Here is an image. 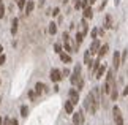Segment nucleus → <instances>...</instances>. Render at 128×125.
Wrapping results in <instances>:
<instances>
[{
    "mask_svg": "<svg viewBox=\"0 0 128 125\" xmlns=\"http://www.w3.org/2000/svg\"><path fill=\"white\" fill-rule=\"evenodd\" d=\"M100 103H101V87H93V90L87 93L84 100V109L90 114H95L100 108Z\"/></svg>",
    "mask_w": 128,
    "mask_h": 125,
    "instance_id": "obj_1",
    "label": "nucleus"
},
{
    "mask_svg": "<svg viewBox=\"0 0 128 125\" xmlns=\"http://www.w3.org/2000/svg\"><path fill=\"white\" fill-rule=\"evenodd\" d=\"M114 70H108L106 71V79H104V82H103V87H101V93L103 95H109L111 90L116 87V78H114Z\"/></svg>",
    "mask_w": 128,
    "mask_h": 125,
    "instance_id": "obj_2",
    "label": "nucleus"
},
{
    "mask_svg": "<svg viewBox=\"0 0 128 125\" xmlns=\"http://www.w3.org/2000/svg\"><path fill=\"white\" fill-rule=\"evenodd\" d=\"M112 117H114V123L116 125H125L124 116H122V111H120L119 106H114V108H112Z\"/></svg>",
    "mask_w": 128,
    "mask_h": 125,
    "instance_id": "obj_3",
    "label": "nucleus"
},
{
    "mask_svg": "<svg viewBox=\"0 0 128 125\" xmlns=\"http://www.w3.org/2000/svg\"><path fill=\"white\" fill-rule=\"evenodd\" d=\"M120 65H122L120 52H119V51H116V52H114V56H112V70H114V71H117V70L120 68Z\"/></svg>",
    "mask_w": 128,
    "mask_h": 125,
    "instance_id": "obj_4",
    "label": "nucleus"
},
{
    "mask_svg": "<svg viewBox=\"0 0 128 125\" xmlns=\"http://www.w3.org/2000/svg\"><path fill=\"white\" fill-rule=\"evenodd\" d=\"M68 100H70L73 104H78L79 103V90H78V89H70V92H68Z\"/></svg>",
    "mask_w": 128,
    "mask_h": 125,
    "instance_id": "obj_5",
    "label": "nucleus"
},
{
    "mask_svg": "<svg viewBox=\"0 0 128 125\" xmlns=\"http://www.w3.org/2000/svg\"><path fill=\"white\" fill-rule=\"evenodd\" d=\"M49 76H51V81L52 82H58V81H62L63 74H62V71L58 68H52L51 73H49Z\"/></svg>",
    "mask_w": 128,
    "mask_h": 125,
    "instance_id": "obj_6",
    "label": "nucleus"
},
{
    "mask_svg": "<svg viewBox=\"0 0 128 125\" xmlns=\"http://www.w3.org/2000/svg\"><path fill=\"white\" fill-rule=\"evenodd\" d=\"M82 123H84V112L82 111L73 112V125H82Z\"/></svg>",
    "mask_w": 128,
    "mask_h": 125,
    "instance_id": "obj_7",
    "label": "nucleus"
},
{
    "mask_svg": "<svg viewBox=\"0 0 128 125\" xmlns=\"http://www.w3.org/2000/svg\"><path fill=\"white\" fill-rule=\"evenodd\" d=\"M100 48H101V43H100V40H93V41H92V44H90V48H88V52H90L92 54V56H93V54H98V51H100Z\"/></svg>",
    "mask_w": 128,
    "mask_h": 125,
    "instance_id": "obj_8",
    "label": "nucleus"
},
{
    "mask_svg": "<svg viewBox=\"0 0 128 125\" xmlns=\"http://www.w3.org/2000/svg\"><path fill=\"white\" fill-rule=\"evenodd\" d=\"M81 79H82L81 73L73 71V73H71V76H70V82H71V86H78V84L81 82Z\"/></svg>",
    "mask_w": 128,
    "mask_h": 125,
    "instance_id": "obj_9",
    "label": "nucleus"
},
{
    "mask_svg": "<svg viewBox=\"0 0 128 125\" xmlns=\"http://www.w3.org/2000/svg\"><path fill=\"white\" fill-rule=\"evenodd\" d=\"M106 71H108L106 65H104V63L100 65V68H98V70H96V73H95V78H96V79H101V78H103V74H106Z\"/></svg>",
    "mask_w": 128,
    "mask_h": 125,
    "instance_id": "obj_10",
    "label": "nucleus"
},
{
    "mask_svg": "<svg viewBox=\"0 0 128 125\" xmlns=\"http://www.w3.org/2000/svg\"><path fill=\"white\" fill-rule=\"evenodd\" d=\"M58 57H60V60L63 63H71V56L68 52H65V51H62L60 54H58Z\"/></svg>",
    "mask_w": 128,
    "mask_h": 125,
    "instance_id": "obj_11",
    "label": "nucleus"
},
{
    "mask_svg": "<svg viewBox=\"0 0 128 125\" xmlns=\"http://www.w3.org/2000/svg\"><path fill=\"white\" fill-rule=\"evenodd\" d=\"M108 51H109V44H101V48H100V51H98V59H101V57H104L106 54H108Z\"/></svg>",
    "mask_w": 128,
    "mask_h": 125,
    "instance_id": "obj_12",
    "label": "nucleus"
},
{
    "mask_svg": "<svg viewBox=\"0 0 128 125\" xmlns=\"http://www.w3.org/2000/svg\"><path fill=\"white\" fill-rule=\"evenodd\" d=\"M103 26H104V29H112L114 26H112V16L111 14H106L104 16V24H103Z\"/></svg>",
    "mask_w": 128,
    "mask_h": 125,
    "instance_id": "obj_13",
    "label": "nucleus"
},
{
    "mask_svg": "<svg viewBox=\"0 0 128 125\" xmlns=\"http://www.w3.org/2000/svg\"><path fill=\"white\" fill-rule=\"evenodd\" d=\"M35 8V2L33 0H27V5H26V14H30Z\"/></svg>",
    "mask_w": 128,
    "mask_h": 125,
    "instance_id": "obj_14",
    "label": "nucleus"
},
{
    "mask_svg": "<svg viewBox=\"0 0 128 125\" xmlns=\"http://www.w3.org/2000/svg\"><path fill=\"white\" fill-rule=\"evenodd\" d=\"M82 11H84V18L86 19H92L93 18V10H92V7H87V8L82 10Z\"/></svg>",
    "mask_w": 128,
    "mask_h": 125,
    "instance_id": "obj_15",
    "label": "nucleus"
},
{
    "mask_svg": "<svg viewBox=\"0 0 128 125\" xmlns=\"http://www.w3.org/2000/svg\"><path fill=\"white\" fill-rule=\"evenodd\" d=\"M65 111H66L68 114H73V112H74V104H73L70 100H68V101H65Z\"/></svg>",
    "mask_w": 128,
    "mask_h": 125,
    "instance_id": "obj_16",
    "label": "nucleus"
},
{
    "mask_svg": "<svg viewBox=\"0 0 128 125\" xmlns=\"http://www.w3.org/2000/svg\"><path fill=\"white\" fill-rule=\"evenodd\" d=\"M100 65H101V63H100V59H95V60L92 62V65H90V70H92V73H93V74L96 73V70L100 68Z\"/></svg>",
    "mask_w": 128,
    "mask_h": 125,
    "instance_id": "obj_17",
    "label": "nucleus"
},
{
    "mask_svg": "<svg viewBox=\"0 0 128 125\" xmlns=\"http://www.w3.org/2000/svg\"><path fill=\"white\" fill-rule=\"evenodd\" d=\"M81 27H82V33H84V35H87L88 33V24H87V19L86 18H82V21H81Z\"/></svg>",
    "mask_w": 128,
    "mask_h": 125,
    "instance_id": "obj_18",
    "label": "nucleus"
},
{
    "mask_svg": "<svg viewBox=\"0 0 128 125\" xmlns=\"http://www.w3.org/2000/svg\"><path fill=\"white\" fill-rule=\"evenodd\" d=\"M92 62H93V60H92V54L88 52V51H86V52H84V63L90 67V65H92Z\"/></svg>",
    "mask_w": 128,
    "mask_h": 125,
    "instance_id": "obj_19",
    "label": "nucleus"
},
{
    "mask_svg": "<svg viewBox=\"0 0 128 125\" xmlns=\"http://www.w3.org/2000/svg\"><path fill=\"white\" fill-rule=\"evenodd\" d=\"M44 90H46V86H44L43 82H36V86H35V92H36V93H43Z\"/></svg>",
    "mask_w": 128,
    "mask_h": 125,
    "instance_id": "obj_20",
    "label": "nucleus"
},
{
    "mask_svg": "<svg viewBox=\"0 0 128 125\" xmlns=\"http://www.w3.org/2000/svg\"><path fill=\"white\" fill-rule=\"evenodd\" d=\"M84 37H86V35L82 33V32H78L76 33V44H78V46H81V43L84 41Z\"/></svg>",
    "mask_w": 128,
    "mask_h": 125,
    "instance_id": "obj_21",
    "label": "nucleus"
},
{
    "mask_svg": "<svg viewBox=\"0 0 128 125\" xmlns=\"http://www.w3.org/2000/svg\"><path fill=\"white\" fill-rule=\"evenodd\" d=\"M117 97H119V90H117V87H114V89L111 90V93H109V98L112 100V101H116Z\"/></svg>",
    "mask_w": 128,
    "mask_h": 125,
    "instance_id": "obj_22",
    "label": "nucleus"
},
{
    "mask_svg": "<svg viewBox=\"0 0 128 125\" xmlns=\"http://www.w3.org/2000/svg\"><path fill=\"white\" fill-rule=\"evenodd\" d=\"M48 30H49V33H51V35H56V33H57V24H56V22H51V24H49V29H48Z\"/></svg>",
    "mask_w": 128,
    "mask_h": 125,
    "instance_id": "obj_23",
    "label": "nucleus"
},
{
    "mask_svg": "<svg viewBox=\"0 0 128 125\" xmlns=\"http://www.w3.org/2000/svg\"><path fill=\"white\" fill-rule=\"evenodd\" d=\"M18 19H13V27H11V33L13 35H16V32H18Z\"/></svg>",
    "mask_w": 128,
    "mask_h": 125,
    "instance_id": "obj_24",
    "label": "nucleus"
},
{
    "mask_svg": "<svg viewBox=\"0 0 128 125\" xmlns=\"http://www.w3.org/2000/svg\"><path fill=\"white\" fill-rule=\"evenodd\" d=\"M27 114H28V108L24 104V106H21V116L22 117H27Z\"/></svg>",
    "mask_w": 128,
    "mask_h": 125,
    "instance_id": "obj_25",
    "label": "nucleus"
},
{
    "mask_svg": "<svg viewBox=\"0 0 128 125\" xmlns=\"http://www.w3.org/2000/svg\"><path fill=\"white\" fill-rule=\"evenodd\" d=\"M26 5H27V0H18V8L19 10H24Z\"/></svg>",
    "mask_w": 128,
    "mask_h": 125,
    "instance_id": "obj_26",
    "label": "nucleus"
},
{
    "mask_svg": "<svg viewBox=\"0 0 128 125\" xmlns=\"http://www.w3.org/2000/svg\"><path fill=\"white\" fill-rule=\"evenodd\" d=\"M54 51H56L57 54H60V52H62V44L56 43V44H54Z\"/></svg>",
    "mask_w": 128,
    "mask_h": 125,
    "instance_id": "obj_27",
    "label": "nucleus"
},
{
    "mask_svg": "<svg viewBox=\"0 0 128 125\" xmlns=\"http://www.w3.org/2000/svg\"><path fill=\"white\" fill-rule=\"evenodd\" d=\"M90 35H92V40H96V37H98V29H92Z\"/></svg>",
    "mask_w": 128,
    "mask_h": 125,
    "instance_id": "obj_28",
    "label": "nucleus"
},
{
    "mask_svg": "<svg viewBox=\"0 0 128 125\" xmlns=\"http://www.w3.org/2000/svg\"><path fill=\"white\" fill-rule=\"evenodd\" d=\"M36 95H38V93H36L35 90H30V92H28V97H30L32 100H35V98H36Z\"/></svg>",
    "mask_w": 128,
    "mask_h": 125,
    "instance_id": "obj_29",
    "label": "nucleus"
},
{
    "mask_svg": "<svg viewBox=\"0 0 128 125\" xmlns=\"http://www.w3.org/2000/svg\"><path fill=\"white\" fill-rule=\"evenodd\" d=\"M5 16V7H3V5H0V19H2Z\"/></svg>",
    "mask_w": 128,
    "mask_h": 125,
    "instance_id": "obj_30",
    "label": "nucleus"
},
{
    "mask_svg": "<svg viewBox=\"0 0 128 125\" xmlns=\"http://www.w3.org/2000/svg\"><path fill=\"white\" fill-rule=\"evenodd\" d=\"M3 125H11V119L5 117V119H3Z\"/></svg>",
    "mask_w": 128,
    "mask_h": 125,
    "instance_id": "obj_31",
    "label": "nucleus"
},
{
    "mask_svg": "<svg viewBox=\"0 0 128 125\" xmlns=\"http://www.w3.org/2000/svg\"><path fill=\"white\" fill-rule=\"evenodd\" d=\"M58 13H60V10H58V8H54L51 14H52V16H57V14H58Z\"/></svg>",
    "mask_w": 128,
    "mask_h": 125,
    "instance_id": "obj_32",
    "label": "nucleus"
},
{
    "mask_svg": "<svg viewBox=\"0 0 128 125\" xmlns=\"http://www.w3.org/2000/svg\"><path fill=\"white\" fill-rule=\"evenodd\" d=\"M5 60H6V57H5L3 54H0V65H3V63H5Z\"/></svg>",
    "mask_w": 128,
    "mask_h": 125,
    "instance_id": "obj_33",
    "label": "nucleus"
},
{
    "mask_svg": "<svg viewBox=\"0 0 128 125\" xmlns=\"http://www.w3.org/2000/svg\"><path fill=\"white\" fill-rule=\"evenodd\" d=\"M106 3H108V0H103V2H101V5H100V10H101V11H103V8L106 7Z\"/></svg>",
    "mask_w": 128,
    "mask_h": 125,
    "instance_id": "obj_34",
    "label": "nucleus"
},
{
    "mask_svg": "<svg viewBox=\"0 0 128 125\" xmlns=\"http://www.w3.org/2000/svg\"><path fill=\"white\" fill-rule=\"evenodd\" d=\"M62 74H63V76H68V74H70V70H68V68H65V70L62 71Z\"/></svg>",
    "mask_w": 128,
    "mask_h": 125,
    "instance_id": "obj_35",
    "label": "nucleus"
},
{
    "mask_svg": "<svg viewBox=\"0 0 128 125\" xmlns=\"http://www.w3.org/2000/svg\"><path fill=\"white\" fill-rule=\"evenodd\" d=\"M122 95H124V97H126V95H128V86L124 89V92H122Z\"/></svg>",
    "mask_w": 128,
    "mask_h": 125,
    "instance_id": "obj_36",
    "label": "nucleus"
},
{
    "mask_svg": "<svg viewBox=\"0 0 128 125\" xmlns=\"http://www.w3.org/2000/svg\"><path fill=\"white\" fill-rule=\"evenodd\" d=\"M11 125H19V123H18L16 119H11Z\"/></svg>",
    "mask_w": 128,
    "mask_h": 125,
    "instance_id": "obj_37",
    "label": "nucleus"
},
{
    "mask_svg": "<svg viewBox=\"0 0 128 125\" xmlns=\"http://www.w3.org/2000/svg\"><path fill=\"white\" fill-rule=\"evenodd\" d=\"M95 2H96V0H88V3H90V5H93Z\"/></svg>",
    "mask_w": 128,
    "mask_h": 125,
    "instance_id": "obj_38",
    "label": "nucleus"
},
{
    "mask_svg": "<svg viewBox=\"0 0 128 125\" xmlns=\"http://www.w3.org/2000/svg\"><path fill=\"white\" fill-rule=\"evenodd\" d=\"M3 52V48H2V44H0V54H2Z\"/></svg>",
    "mask_w": 128,
    "mask_h": 125,
    "instance_id": "obj_39",
    "label": "nucleus"
},
{
    "mask_svg": "<svg viewBox=\"0 0 128 125\" xmlns=\"http://www.w3.org/2000/svg\"><path fill=\"white\" fill-rule=\"evenodd\" d=\"M0 125H3V119L2 117H0Z\"/></svg>",
    "mask_w": 128,
    "mask_h": 125,
    "instance_id": "obj_40",
    "label": "nucleus"
},
{
    "mask_svg": "<svg viewBox=\"0 0 128 125\" xmlns=\"http://www.w3.org/2000/svg\"><path fill=\"white\" fill-rule=\"evenodd\" d=\"M0 5H2V0H0Z\"/></svg>",
    "mask_w": 128,
    "mask_h": 125,
    "instance_id": "obj_41",
    "label": "nucleus"
},
{
    "mask_svg": "<svg viewBox=\"0 0 128 125\" xmlns=\"http://www.w3.org/2000/svg\"><path fill=\"white\" fill-rule=\"evenodd\" d=\"M0 82H2V81H0Z\"/></svg>",
    "mask_w": 128,
    "mask_h": 125,
    "instance_id": "obj_42",
    "label": "nucleus"
}]
</instances>
